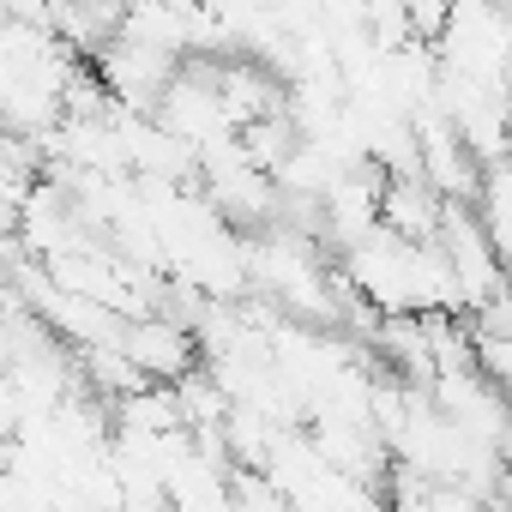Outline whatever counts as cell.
Here are the masks:
<instances>
[{"label": "cell", "instance_id": "1", "mask_svg": "<svg viewBox=\"0 0 512 512\" xmlns=\"http://www.w3.org/2000/svg\"><path fill=\"white\" fill-rule=\"evenodd\" d=\"M121 356H127L145 380L181 386L187 374H199V368H193V362H199V332H187L181 320L151 314V320H133V326L121 332Z\"/></svg>", "mask_w": 512, "mask_h": 512}]
</instances>
